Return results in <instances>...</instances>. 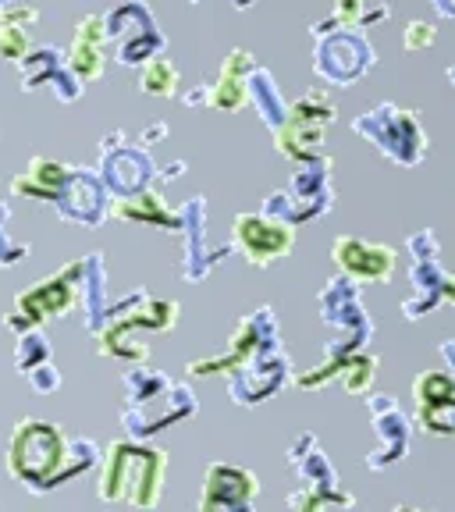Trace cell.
I'll return each instance as SVG.
<instances>
[{
	"mask_svg": "<svg viewBox=\"0 0 455 512\" xmlns=\"http://www.w3.org/2000/svg\"><path fill=\"white\" fill-rule=\"evenodd\" d=\"M64 459H68V448L54 424L22 420L11 434L8 466L29 488H54L57 480H64Z\"/></svg>",
	"mask_w": 455,
	"mask_h": 512,
	"instance_id": "1",
	"label": "cell"
},
{
	"mask_svg": "<svg viewBox=\"0 0 455 512\" xmlns=\"http://www.w3.org/2000/svg\"><path fill=\"white\" fill-rule=\"evenodd\" d=\"M160 470H164V459H160V452L114 445L111 459H107L100 495H104L107 502L114 498V502L153 505V502H157V495H160Z\"/></svg>",
	"mask_w": 455,
	"mask_h": 512,
	"instance_id": "2",
	"label": "cell"
},
{
	"mask_svg": "<svg viewBox=\"0 0 455 512\" xmlns=\"http://www.w3.org/2000/svg\"><path fill=\"white\" fill-rule=\"evenodd\" d=\"M356 132H360L363 139H370L377 150H384L392 160H399V164H416L427 150V139H424V132H420V125H416L413 114L399 111V107H392V104L360 114V118H356Z\"/></svg>",
	"mask_w": 455,
	"mask_h": 512,
	"instance_id": "3",
	"label": "cell"
},
{
	"mask_svg": "<svg viewBox=\"0 0 455 512\" xmlns=\"http://www.w3.org/2000/svg\"><path fill=\"white\" fill-rule=\"evenodd\" d=\"M328 203H331L328 160L313 157L296 171V178H292V192H274L271 200H267V217L285 221V224H299V221H306V217L324 214Z\"/></svg>",
	"mask_w": 455,
	"mask_h": 512,
	"instance_id": "4",
	"label": "cell"
},
{
	"mask_svg": "<svg viewBox=\"0 0 455 512\" xmlns=\"http://www.w3.org/2000/svg\"><path fill=\"white\" fill-rule=\"evenodd\" d=\"M335 118V104L328 100V93H306L303 100H296V107L288 111L285 125L278 132L281 153H288L292 160L306 164L317 157L320 139H324V125Z\"/></svg>",
	"mask_w": 455,
	"mask_h": 512,
	"instance_id": "5",
	"label": "cell"
},
{
	"mask_svg": "<svg viewBox=\"0 0 455 512\" xmlns=\"http://www.w3.org/2000/svg\"><path fill=\"white\" fill-rule=\"evenodd\" d=\"M82 271H86V260H75L64 271H57L54 278L22 292L15 303V317H8L11 328H32V324H40L47 317H64L75 306V285H79Z\"/></svg>",
	"mask_w": 455,
	"mask_h": 512,
	"instance_id": "6",
	"label": "cell"
},
{
	"mask_svg": "<svg viewBox=\"0 0 455 512\" xmlns=\"http://www.w3.org/2000/svg\"><path fill=\"white\" fill-rule=\"evenodd\" d=\"M104 32H107V43L118 47L121 64H143L146 57H153L164 47V36L157 32L150 11L139 0L121 4L111 15H104Z\"/></svg>",
	"mask_w": 455,
	"mask_h": 512,
	"instance_id": "7",
	"label": "cell"
},
{
	"mask_svg": "<svg viewBox=\"0 0 455 512\" xmlns=\"http://www.w3.org/2000/svg\"><path fill=\"white\" fill-rule=\"evenodd\" d=\"M317 54H313V64H317L320 79L335 82V86H349L356 82L370 64H374V50L363 36L356 32H317Z\"/></svg>",
	"mask_w": 455,
	"mask_h": 512,
	"instance_id": "8",
	"label": "cell"
},
{
	"mask_svg": "<svg viewBox=\"0 0 455 512\" xmlns=\"http://www.w3.org/2000/svg\"><path fill=\"white\" fill-rule=\"evenodd\" d=\"M292 224L274 221V217H256V214H242L235 217V246L246 253V260L253 264H271L278 260L285 249H292Z\"/></svg>",
	"mask_w": 455,
	"mask_h": 512,
	"instance_id": "9",
	"label": "cell"
},
{
	"mask_svg": "<svg viewBox=\"0 0 455 512\" xmlns=\"http://www.w3.org/2000/svg\"><path fill=\"white\" fill-rule=\"evenodd\" d=\"M18 64H22V89L25 93H36V89L50 86L57 93V100H64V104L79 100L82 82L75 79L72 68H68V61H64V54H57L54 47L29 50Z\"/></svg>",
	"mask_w": 455,
	"mask_h": 512,
	"instance_id": "10",
	"label": "cell"
},
{
	"mask_svg": "<svg viewBox=\"0 0 455 512\" xmlns=\"http://www.w3.org/2000/svg\"><path fill=\"white\" fill-rule=\"evenodd\" d=\"M54 207L61 210L64 221L86 224V228H96V224L107 217V196H104V182L96 175H86V171L72 168V175L64 178L61 192L54 196Z\"/></svg>",
	"mask_w": 455,
	"mask_h": 512,
	"instance_id": "11",
	"label": "cell"
},
{
	"mask_svg": "<svg viewBox=\"0 0 455 512\" xmlns=\"http://www.w3.org/2000/svg\"><path fill=\"white\" fill-rule=\"evenodd\" d=\"M335 264L356 281H388L395 271V253L384 246H370L363 239H338Z\"/></svg>",
	"mask_w": 455,
	"mask_h": 512,
	"instance_id": "12",
	"label": "cell"
},
{
	"mask_svg": "<svg viewBox=\"0 0 455 512\" xmlns=\"http://www.w3.org/2000/svg\"><path fill=\"white\" fill-rule=\"evenodd\" d=\"M104 43H107V32H104V15H89L79 22L72 36V50H68V68L79 82H93L104 75Z\"/></svg>",
	"mask_w": 455,
	"mask_h": 512,
	"instance_id": "13",
	"label": "cell"
},
{
	"mask_svg": "<svg viewBox=\"0 0 455 512\" xmlns=\"http://www.w3.org/2000/svg\"><path fill=\"white\" fill-rule=\"evenodd\" d=\"M104 178L100 182L111 185L118 196H132V192H143L146 182L153 178V164L143 150H125V146H104Z\"/></svg>",
	"mask_w": 455,
	"mask_h": 512,
	"instance_id": "14",
	"label": "cell"
},
{
	"mask_svg": "<svg viewBox=\"0 0 455 512\" xmlns=\"http://www.w3.org/2000/svg\"><path fill=\"white\" fill-rule=\"evenodd\" d=\"M40 11L25 4V0H11L8 8H0V57L4 61H22L32 50V25H36Z\"/></svg>",
	"mask_w": 455,
	"mask_h": 512,
	"instance_id": "15",
	"label": "cell"
},
{
	"mask_svg": "<svg viewBox=\"0 0 455 512\" xmlns=\"http://www.w3.org/2000/svg\"><path fill=\"white\" fill-rule=\"evenodd\" d=\"M68 175H72L68 164H57V160H50V157H32L29 168L11 178V192H15V196H29V200L54 203V196L61 192Z\"/></svg>",
	"mask_w": 455,
	"mask_h": 512,
	"instance_id": "16",
	"label": "cell"
},
{
	"mask_svg": "<svg viewBox=\"0 0 455 512\" xmlns=\"http://www.w3.org/2000/svg\"><path fill=\"white\" fill-rule=\"evenodd\" d=\"M253 72V61H249L246 50H235L221 68V79L217 86H210V104L217 111H239L246 104V79Z\"/></svg>",
	"mask_w": 455,
	"mask_h": 512,
	"instance_id": "17",
	"label": "cell"
},
{
	"mask_svg": "<svg viewBox=\"0 0 455 512\" xmlns=\"http://www.w3.org/2000/svg\"><path fill=\"white\" fill-rule=\"evenodd\" d=\"M246 100H253L256 114H260V118H264V125L271 128L274 136H278L281 125H285V118H288V107H285V100H281L278 86H274L271 72H264V68H253V72H249Z\"/></svg>",
	"mask_w": 455,
	"mask_h": 512,
	"instance_id": "18",
	"label": "cell"
},
{
	"mask_svg": "<svg viewBox=\"0 0 455 512\" xmlns=\"http://www.w3.org/2000/svg\"><path fill=\"white\" fill-rule=\"evenodd\" d=\"M111 210H114V217H121V221H146V224H164V228L178 224V217H171L168 207H164V200H160V196H153V192H132V196H118Z\"/></svg>",
	"mask_w": 455,
	"mask_h": 512,
	"instance_id": "19",
	"label": "cell"
},
{
	"mask_svg": "<svg viewBox=\"0 0 455 512\" xmlns=\"http://www.w3.org/2000/svg\"><path fill=\"white\" fill-rule=\"evenodd\" d=\"M139 86H143V93H150V96H175V89H178L175 64L160 61V57L146 61L143 75H139Z\"/></svg>",
	"mask_w": 455,
	"mask_h": 512,
	"instance_id": "20",
	"label": "cell"
},
{
	"mask_svg": "<svg viewBox=\"0 0 455 512\" xmlns=\"http://www.w3.org/2000/svg\"><path fill=\"white\" fill-rule=\"evenodd\" d=\"M363 11H367V4H363V0H338V4H335V25H338V29L360 25Z\"/></svg>",
	"mask_w": 455,
	"mask_h": 512,
	"instance_id": "21",
	"label": "cell"
},
{
	"mask_svg": "<svg viewBox=\"0 0 455 512\" xmlns=\"http://www.w3.org/2000/svg\"><path fill=\"white\" fill-rule=\"evenodd\" d=\"M8 207H0V264H18L25 256V246H15V242L8 239Z\"/></svg>",
	"mask_w": 455,
	"mask_h": 512,
	"instance_id": "22",
	"label": "cell"
},
{
	"mask_svg": "<svg viewBox=\"0 0 455 512\" xmlns=\"http://www.w3.org/2000/svg\"><path fill=\"white\" fill-rule=\"evenodd\" d=\"M434 40H438V32H434V25H427V22H413L406 29V47L409 50H424V47H431Z\"/></svg>",
	"mask_w": 455,
	"mask_h": 512,
	"instance_id": "23",
	"label": "cell"
},
{
	"mask_svg": "<svg viewBox=\"0 0 455 512\" xmlns=\"http://www.w3.org/2000/svg\"><path fill=\"white\" fill-rule=\"evenodd\" d=\"M434 4H438V11H441V15L455 18V0H434Z\"/></svg>",
	"mask_w": 455,
	"mask_h": 512,
	"instance_id": "24",
	"label": "cell"
},
{
	"mask_svg": "<svg viewBox=\"0 0 455 512\" xmlns=\"http://www.w3.org/2000/svg\"><path fill=\"white\" fill-rule=\"evenodd\" d=\"M235 4H239V8H249V4H253V0H235Z\"/></svg>",
	"mask_w": 455,
	"mask_h": 512,
	"instance_id": "25",
	"label": "cell"
},
{
	"mask_svg": "<svg viewBox=\"0 0 455 512\" xmlns=\"http://www.w3.org/2000/svg\"><path fill=\"white\" fill-rule=\"evenodd\" d=\"M8 4H11V0H0V8H8Z\"/></svg>",
	"mask_w": 455,
	"mask_h": 512,
	"instance_id": "26",
	"label": "cell"
},
{
	"mask_svg": "<svg viewBox=\"0 0 455 512\" xmlns=\"http://www.w3.org/2000/svg\"><path fill=\"white\" fill-rule=\"evenodd\" d=\"M448 79H452V82H455V68H452V72H448Z\"/></svg>",
	"mask_w": 455,
	"mask_h": 512,
	"instance_id": "27",
	"label": "cell"
}]
</instances>
